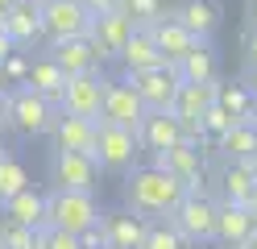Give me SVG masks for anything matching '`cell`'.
<instances>
[{
    "label": "cell",
    "mask_w": 257,
    "mask_h": 249,
    "mask_svg": "<svg viewBox=\"0 0 257 249\" xmlns=\"http://www.w3.org/2000/svg\"><path fill=\"white\" fill-rule=\"evenodd\" d=\"M183 195H187L183 183L170 179L166 171H158V166H133V171L124 175V204H128V212L146 216V220L170 216L183 204Z\"/></svg>",
    "instance_id": "6da1fadb"
},
{
    "label": "cell",
    "mask_w": 257,
    "mask_h": 249,
    "mask_svg": "<svg viewBox=\"0 0 257 249\" xmlns=\"http://www.w3.org/2000/svg\"><path fill=\"white\" fill-rule=\"evenodd\" d=\"M100 224V204L87 191H50L46 195V228L71 232V237H83L87 228Z\"/></svg>",
    "instance_id": "7a4b0ae2"
},
{
    "label": "cell",
    "mask_w": 257,
    "mask_h": 249,
    "mask_svg": "<svg viewBox=\"0 0 257 249\" xmlns=\"http://www.w3.org/2000/svg\"><path fill=\"white\" fill-rule=\"evenodd\" d=\"M5 121L21 133V137H42V133H50V125H54V116H58V108L50 104V100H42L38 92H29L25 83L21 88H13V92H5Z\"/></svg>",
    "instance_id": "3957f363"
},
{
    "label": "cell",
    "mask_w": 257,
    "mask_h": 249,
    "mask_svg": "<svg viewBox=\"0 0 257 249\" xmlns=\"http://www.w3.org/2000/svg\"><path fill=\"white\" fill-rule=\"evenodd\" d=\"M141 158V145H137V133L128 129H116V125H104L95 121V141H91V162L100 171H116V175H128Z\"/></svg>",
    "instance_id": "277c9868"
},
{
    "label": "cell",
    "mask_w": 257,
    "mask_h": 249,
    "mask_svg": "<svg viewBox=\"0 0 257 249\" xmlns=\"http://www.w3.org/2000/svg\"><path fill=\"white\" fill-rule=\"evenodd\" d=\"M166 220L179 228V237L187 245L216 241V199H207V195H183V204L174 208Z\"/></svg>",
    "instance_id": "5b68a950"
},
{
    "label": "cell",
    "mask_w": 257,
    "mask_h": 249,
    "mask_svg": "<svg viewBox=\"0 0 257 249\" xmlns=\"http://www.w3.org/2000/svg\"><path fill=\"white\" fill-rule=\"evenodd\" d=\"M104 83L100 71H87V75H67L62 83V96H58V112L62 116H83V121H100V100H104Z\"/></svg>",
    "instance_id": "8992f818"
},
{
    "label": "cell",
    "mask_w": 257,
    "mask_h": 249,
    "mask_svg": "<svg viewBox=\"0 0 257 249\" xmlns=\"http://www.w3.org/2000/svg\"><path fill=\"white\" fill-rule=\"evenodd\" d=\"M141 116H146V104H141V96L133 92V83L128 79H108L104 83V100H100V121L137 133Z\"/></svg>",
    "instance_id": "52a82bcc"
},
{
    "label": "cell",
    "mask_w": 257,
    "mask_h": 249,
    "mask_svg": "<svg viewBox=\"0 0 257 249\" xmlns=\"http://www.w3.org/2000/svg\"><path fill=\"white\" fill-rule=\"evenodd\" d=\"M42 33L50 42L87 38V33H91V17L83 13L79 0H42Z\"/></svg>",
    "instance_id": "ba28073f"
},
{
    "label": "cell",
    "mask_w": 257,
    "mask_h": 249,
    "mask_svg": "<svg viewBox=\"0 0 257 249\" xmlns=\"http://www.w3.org/2000/svg\"><path fill=\"white\" fill-rule=\"evenodd\" d=\"M133 83V92L141 96L146 112H170L174 96H179V71L174 66H154V71H141V75H124Z\"/></svg>",
    "instance_id": "9c48e42d"
},
{
    "label": "cell",
    "mask_w": 257,
    "mask_h": 249,
    "mask_svg": "<svg viewBox=\"0 0 257 249\" xmlns=\"http://www.w3.org/2000/svg\"><path fill=\"white\" fill-rule=\"evenodd\" d=\"M50 175H54L58 191H87L91 195L95 183H100V166H95L87 154H62V149H54Z\"/></svg>",
    "instance_id": "30bf717a"
},
{
    "label": "cell",
    "mask_w": 257,
    "mask_h": 249,
    "mask_svg": "<svg viewBox=\"0 0 257 249\" xmlns=\"http://www.w3.org/2000/svg\"><path fill=\"white\" fill-rule=\"evenodd\" d=\"M146 33H150V42L158 46V54H162L170 66H179V62L191 54V50L199 46V42L179 25V17H174V13H162L154 25H146Z\"/></svg>",
    "instance_id": "8fae6325"
},
{
    "label": "cell",
    "mask_w": 257,
    "mask_h": 249,
    "mask_svg": "<svg viewBox=\"0 0 257 249\" xmlns=\"http://www.w3.org/2000/svg\"><path fill=\"white\" fill-rule=\"evenodd\" d=\"M146 228L150 220L137 212H100V232H104V245L108 249H141L146 241Z\"/></svg>",
    "instance_id": "7c38bea8"
},
{
    "label": "cell",
    "mask_w": 257,
    "mask_h": 249,
    "mask_svg": "<svg viewBox=\"0 0 257 249\" xmlns=\"http://www.w3.org/2000/svg\"><path fill=\"white\" fill-rule=\"evenodd\" d=\"M137 25L128 21L124 13H108V17H95L91 21V33H87V42H91V50H95V58H120V50H124V42H128V33H133Z\"/></svg>",
    "instance_id": "4fadbf2b"
},
{
    "label": "cell",
    "mask_w": 257,
    "mask_h": 249,
    "mask_svg": "<svg viewBox=\"0 0 257 249\" xmlns=\"http://www.w3.org/2000/svg\"><path fill=\"white\" fill-rule=\"evenodd\" d=\"M137 145L150 154H166V149L183 145V125L174 121V112H146L137 125Z\"/></svg>",
    "instance_id": "5bb4252c"
},
{
    "label": "cell",
    "mask_w": 257,
    "mask_h": 249,
    "mask_svg": "<svg viewBox=\"0 0 257 249\" xmlns=\"http://www.w3.org/2000/svg\"><path fill=\"white\" fill-rule=\"evenodd\" d=\"M174 17H179V25L195 42H207L220 29V21H224V5L220 0H183V5L174 9Z\"/></svg>",
    "instance_id": "9a60e30c"
},
{
    "label": "cell",
    "mask_w": 257,
    "mask_h": 249,
    "mask_svg": "<svg viewBox=\"0 0 257 249\" xmlns=\"http://www.w3.org/2000/svg\"><path fill=\"white\" fill-rule=\"evenodd\" d=\"M54 149L62 154H87L91 158V141H95V121H83V116H54Z\"/></svg>",
    "instance_id": "2e32d148"
},
{
    "label": "cell",
    "mask_w": 257,
    "mask_h": 249,
    "mask_svg": "<svg viewBox=\"0 0 257 249\" xmlns=\"http://www.w3.org/2000/svg\"><path fill=\"white\" fill-rule=\"evenodd\" d=\"M257 232V224H253V216L245 212V204H216V241L220 245H232V249H240L249 237Z\"/></svg>",
    "instance_id": "e0dca14e"
},
{
    "label": "cell",
    "mask_w": 257,
    "mask_h": 249,
    "mask_svg": "<svg viewBox=\"0 0 257 249\" xmlns=\"http://www.w3.org/2000/svg\"><path fill=\"white\" fill-rule=\"evenodd\" d=\"M150 166H158V171H166L170 179H179L183 187L187 183H195V179H203V154H199V145H174V149H166V154H154V162Z\"/></svg>",
    "instance_id": "ac0fdd59"
},
{
    "label": "cell",
    "mask_w": 257,
    "mask_h": 249,
    "mask_svg": "<svg viewBox=\"0 0 257 249\" xmlns=\"http://www.w3.org/2000/svg\"><path fill=\"white\" fill-rule=\"evenodd\" d=\"M50 62L62 75H87V71H95L100 58H95L87 38H62V42H50Z\"/></svg>",
    "instance_id": "d6986e66"
},
{
    "label": "cell",
    "mask_w": 257,
    "mask_h": 249,
    "mask_svg": "<svg viewBox=\"0 0 257 249\" xmlns=\"http://www.w3.org/2000/svg\"><path fill=\"white\" fill-rule=\"evenodd\" d=\"M5 33L13 38V46L25 50L29 42L42 38V0H17V9L5 17Z\"/></svg>",
    "instance_id": "ffe728a7"
},
{
    "label": "cell",
    "mask_w": 257,
    "mask_h": 249,
    "mask_svg": "<svg viewBox=\"0 0 257 249\" xmlns=\"http://www.w3.org/2000/svg\"><path fill=\"white\" fill-rule=\"evenodd\" d=\"M120 62H124V75H141V71H154V66H170L162 54H158V46L150 42L146 29H133L128 33V42L120 50Z\"/></svg>",
    "instance_id": "44dd1931"
},
{
    "label": "cell",
    "mask_w": 257,
    "mask_h": 249,
    "mask_svg": "<svg viewBox=\"0 0 257 249\" xmlns=\"http://www.w3.org/2000/svg\"><path fill=\"white\" fill-rule=\"evenodd\" d=\"M216 108L228 116L232 125H249L253 112H257V100H253V92L245 83H220L216 79Z\"/></svg>",
    "instance_id": "7402d4cb"
},
{
    "label": "cell",
    "mask_w": 257,
    "mask_h": 249,
    "mask_svg": "<svg viewBox=\"0 0 257 249\" xmlns=\"http://www.w3.org/2000/svg\"><path fill=\"white\" fill-rule=\"evenodd\" d=\"M0 212H5V220L21 224V228H46V195L34 191V187H25L9 204H0Z\"/></svg>",
    "instance_id": "603a6c76"
},
{
    "label": "cell",
    "mask_w": 257,
    "mask_h": 249,
    "mask_svg": "<svg viewBox=\"0 0 257 249\" xmlns=\"http://www.w3.org/2000/svg\"><path fill=\"white\" fill-rule=\"evenodd\" d=\"M174 71H179V83H216L220 79V54L212 50V42H199Z\"/></svg>",
    "instance_id": "cb8c5ba5"
},
{
    "label": "cell",
    "mask_w": 257,
    "mask_h": 249,
    "mask_svg": "<svg viewBox=\"0 0 257 249\" xmlns=\"http://www.w3.org/2000/svg\"><path fill=\"white\" fill-rule=\"evenodd\" d=\"M62 83H67V75H62L58 66L50 62V54H42V58H29V75H25V88H29V92H38L42 100L58 104V96H62Z\"/></svg>",
    "instance_id": "d4e9b609"
},
{
    "label": "cell",
    "mask_w": 257,
    "mask_h": 249,
    "mask_svg": "<svg viewBox=\"0 0 257 249\" xmlns=\"http://www.w3.org/2000/svg\"><path fill=\"white\" fill-rule=\"evenodd\" d=\"M216 145L224 149V158H228V162H249L257 154V133L249 125H228V133H220Z\"/></svg>",
    "instance_id": "484cf974"
},
{
    "label": "cell",
    "mask_w": 257,
    "mask_h": 249,
    "mask_svg": "<svg viewBox=\"0 0 257 249\" xmlns=\"http://www.w3.org/2000/svg\"><path fill=\"white\" fill-rule=\"evenodd\" d=\"M253 187H257V183H253L245 162H228V166H224V199H228V204H245Z\"/></svg>",
    "instance_id": "4316f807"
},
{
    "label": "cell",
    "mask_w": 257,
    "mask_h": 249,
    "mask_svg": "<svg viewBox=\"0 0 257 249\" xmlns=\"http://www.w3.org/2000/svg\"><path fill=\"white\" fill-rule=\"evenodd\" d=\"M29 187V171H25V162H17V158H0V204H9L13 195H21Z\"/></svg>",
    "instance_id": "83f0119b"
},
{
    "label": "cell",
    "mask_w": 257,
    "mask_h": 249,
    "mask_svg": "<svg viewBox=\"0 0 257 249\" xmlns=\"http://www.w3.org/2000/svg\"><path fill=\"white\" fill-rule=\"evenodd\" d=\"M0 249H42V228H21L5 220L0 224Z\"/></svg>",
    "instance_id": "f1b7e54d"
},
{
    "label": "cell",
    "mask_w": 257,
    "mask_h": 249,
    "mask_svg": "<svg viewBox=\"0 0 257 249\" xmlns=\"http://www.w3.org/2000/svg\"><path fill=\"white\" fill-rule=\"evenodd\" d=\"M116 13H124L137 29H146L162 17V0H116Z\"/></svg>",
    "instance_id": "f546056e"
},
{
    "label": "cell",
    "mask_w": 257,
    "mask_h": 249,
    "mask_svg": "<svg viewBox=\"0 0 257 249\" xmlns=\"http://www.w3.org/2000/svg\"><path fill=\"white\" fill-rule=\"evenodd\" d=\"M187 241L179 237V228H174L170 220H150L146 228V241H141V249H183Z\"/></svg>",
    "instance_id": "4dcf8cb0"
},
{
    "label": "cell",
    "mask_w": 257,
    "mask_h": 249,
    "mask_svg": "<svg viewBox=\"0 0 257 249\" xmlns=\"http://www.w3.org/2000/svg\"><path fill=\"white\" fill-rule=\"evenodd\" d=\"M25 75H29V54H25V50H13V54L0 62V79H5V83H17V88H21Z\"/></svg>",
    "instance_id": "1f68e13d"
},
{
    "label": "cell",
    "mask_w": 257,
    "mask_h": 249,
    "mask_svg": "<svg viewBox=\"0 0 257 249\" xmlns=\"http://www.w3.org/2000/svg\"><path fill=\"white\" fill-rule=\"evenodd\" d=\"M199 125H203V137H220V133H228V125H232V121H228V116H224V112L212 104V108L203 112V121H199Z\"/></svg>",
    "instance_id": "d6a6232c"
},
{
    "label": "cell",
    "mask_w": 257,
    "mask_h": 249,
    "mask_svg": "<svg viewBox=\"0 0 257 249\" xmlns=\"http://www.w3.org/2000/svg\"><path fill=\"white\" fill-rule=\"evenodd\" d=\"M42 249H83V245H79V237H71V232L42 228Z\"/></svg>",
    "instance_id": "836d02e7"
},
{
    "label": "cell",
    "mask_w": 257,
    "mask_h": 249,
    "mask_svg": "<svg viewBox=\"0 0 257 249\" xmlns=\"http://www.w3.org/2000/svg\"><path fill=\"white\" fill-rule=\"evenodd\" d=\"M79 245H83V249H108V245H104V232H100V224H95V228H87L83 237H79Z\"/></svg>",
    "instance_id": "e575fe53"
},
{
    "label": "cell",
    "mask_w": 257,
    "mask_h": 249,
    "mask_svg": "<svg viewBox=\"0 0 257 249\" xmlns=\"http://www.w3.org/2000/svg\"><path fill=\"white\" fill-rule=\"evenodd\" d=\"M245 58H249V66H257V29L245 33Z\"/></svg>",
    "instance_id": "d590c367"
},
{
    "label": "cell",
    "mask_w": 257,
    "mask_h": 249,
    "mask_svg": "<svg viewBox=\"0 0 257 249\" xmlns=\"http://www.w3.org/2000/svg\"><path fill=\"white\" fill-rule=\"evenodd\" d=\"M13 50H17V46H13V38H9L5 29H0V62H5V58L13 54Z\"/></svg>",
    "instance_id": "8d00e7d4"
},
{
    "label": "cell",
    "mask_w": 257,
    "mask_h": 249,
    "mask_svg": "<svg viewBox=\"0 0 257 249\" xmlns=\"http://www.w3.org/2000/svg\"><path fill=\"white\" fill-rule=\"evenodd\" d=\"M245 212L253 216V224H257V187H253V191H249V199H245Z\"/></svg>",
    "instance_id": "74e56055"
},
{
    "label": "cell",
    "mask_w": 257,
    "mask_h": 249,
    "mask_svg": "<svg viewBox=\"0 0 257 249\" xmlns=\"http://www.w3.org/2000/svg\"><path fill=\"white\" fill-rule=\"evenodd\" d=\"M245 88L253 92V100H257V66H249V79H245Z\"/></svg>",
    "instance_id": "f35d334b"
},
{
    "label": "cell",
    "mask_w": 257,
    "mask_h": 249,
    "mask_svg": "<svg viewBox=\"0 0 257 249\" xmlns=\"http://www.w3.org/2000/svg\"><path fill=\"white\" fill-rule=\"evenodd\" d=\"M13 9H17V0H0V13H5V17H9Z\"/></svg>",
    "instance_id": "ab89813d"
},
{
    "label": "cell",
    "mask_w": 257,
    "mask_h": 249,
    "mask_svg": "<svg viewBox=\"0 0 257 249\" xmlns=\"http://www.w3.org/2000/svg\"><path fill=\"white\" fill-rule=\"evenodd\" d=\"M5 104H9V100H5V92H0V129L9 125V121H5Z\"/></svg>",
    "instance_id": "60d3db41"
},
{
    "label": "cell",
    "mask_w": 257,
    "mask_h": 249,
    "mask_svg": "<svg viewBox=\"0 0 257 249\" xmlns=\"http://www.w3.org/2000/svg\"><path fill=\"white\" fill-rule=\"evenodd\" d=\"M249 21H253V29H257V0H249Z\"/></svg>",
    "instance_id": "b9f144b4"
},
{
    "label": "cell",
    "mask_w": 257,
    "mask_h": 249,
    "mask_svg": "<svg viewBox=\"0 0 257 249\" xmlns=\"http://www.w3.org/2000/svg\"><path fill=\"white\" fill-rule=\"evenodd\" d=\"M245 166H249V175H253V183H257V154H253V158H249Z\"/></svg>",
    "instance_id": "7bdbcfd3"
},
{
    "label": "cell",
    "mask_w": 257,
    "mask_h": 249,
    "mask_svg": "<svg viewBox=\"0 0 257 249\" xmlns=\"http://www.w3.org/2000/svg\"><path fill=\"white\" fill-rule=\"evenodd\" d=\"M0 158H9V141H5V133H0Z\"/></svg>",
    "instance_id": "ee69618b"
},
{
    "label": "cell",
    "mask_w": 257,
    "mask_h": 249,
    "mask_svg": "<svg viewBox=\"0 0 257 249\" xmlns=\"http://www.w3.org/2000/svg\"><path fill=\"white\" fill-rule=\"evenodd\" d=\"M240 249H257V232H253V237H249L245 245H240Z\"/></svg>",
    "instance_id": "f6af8a7d"
},
{
    "label": "cell",
    "mask_w": 257,
    "mask_h": 249,
    "mask_svg": "<svg viewBox=\"0 0 257 249\" xmlns=\"http://www.w3.org/2000/svg\"><path fill=\"white\" fill-rule=\"evenodd\" d=\"M249 129H253V133H257V112H253V121H249Z\"/></svg>",
    "instance_id": "bcb514c9"
},
{
    "label": "cell",
    "mask_w": 257,
    "mask_h": 249,
    "mask_svg": "<svg viewBox=\"0 0 257 249\" xmlns=\"http://www.w3.org/2000/svg\"><path fill=\"white\" fill-rule=\"evenodd\" d=\"M0 92H5V79H0Z\"/></svg>",
    "instance_id": "7dc6e473"
},
{
    "label": "cell",
    "mask_w": 257,
    "mask_h": 249,
    "mask_svg": "<svg viewBox=\"0 0 257 249\" xmlns=\"http://www.w3.org/2000/svg\"><path fill=\"white\" fill-rule=\"evenodd\" d=\"M183 249H191V245H183Z\"/></svg>",
    "instance_id": "c3c4849f"
}]
</instances>
